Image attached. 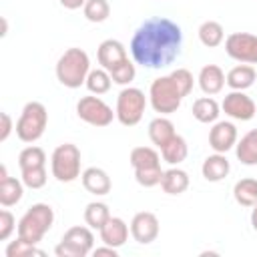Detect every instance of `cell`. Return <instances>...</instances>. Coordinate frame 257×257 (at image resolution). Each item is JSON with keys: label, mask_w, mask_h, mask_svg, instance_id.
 <instances>
[{"label": "cell", "mask_w": 257, "mask_h": 257, "mask_svg": "<svg viewBox=\"0 0 257 257\" xmlns=\"http://www.w3.org/2000/svg\"><path fill=\"white\" fill-rule=\"evenodd\" d=\"M183 46V30L165 16L147 18L131 38L133 60L145 68H165L173 64Z\"/></svg>", "instance_id": "obj_1"}, {"label": "cell", "mask_w": 257, "mask_h": 257, "mask_svg": "<svg viewBox=\"0 0 257 257\" xmlns=\"http://www.w3.org/2000/svg\"><path fill=\"white\" fill-rule=\"evenodd\" d=\"M56 78L66 88H80L90 72V58L82 48H68L56 60Z\"/></svg>", "instance_id": "obj_2"}, {"label": "cell", "mask_w": 257, "mask_h": 257, "mask_svg": "<svg viewBox=\"0 0 257 257\" xmlns=\"http://www.w3.org/2000/svg\"><path fill=\"white\" fill-rule=\"evenodd\" d=\"M52 223H54V209L48 203H34L20 217L16 233H18V237L38 245L42 241V237L50 231Z\"/></svg>", "instance_id": "obj_3"}, {"label": "cell", "mask_w": 257, "mask_h": 257, "mask_svg": "<svg viewBox=\"0 0 257 257\" xmlns=\"http://www.w3.org/2000/svg\"><path fill=\"white\" fill-rule=\"evenodd\" d=\"M48 124V110L42 102L38 100H30L24 104L18 120H16V137L22 143H36Z\"/></svg>", "instance_id": "obj_4"}, {"label": "cell", "mask_w": 257, "mask_h": 257, "mask_svg": "<svg viewBox=\"0 0 257 257\" xmlns=\"http://www.w3.org/2000/svg\"><path fill=\"white\" fill-rule=\"evenodd\" d=\"M183 98L185 96L177 88V84L171 78V74L155 78L151 82V86H149V102H151L153 110L159 112V114H163V116L177 112V108L181 106Z\"/></svg>", "instance_id": "obj_5"}, {"label": "cell", "mask_w": 257, "mask_h": 257, "mask_svg": "<svg viewBox=\"0 0 257 257\" xmlns=\"http://www.w3.org/2000/svg\"><path fill=\"white\" fill-rule=\"evenodd\" d=\"M50 171L58 183H72L80 173V149L72 143H62L52 151Z\"/></svg>", "instance_id": "obj_6"}, {"label": "cell", "mask_w": 257, "mask_h": 257, "mask_svg": "<svg viewBox=\"0 0 257 257\" xmlns=\"http://www.w3.org/2000/svg\"><path fill=\"white\" fill-rule=\"evenodd\" d=\"M147 108V96L137 86H124L116 96V120L122 126H135L141 122Z\"/></svg>", "instance_id": "obj_7"}, {"label": "cell", "mask_w": 257, "mask_h": 257, "mask_svg": "<svg viewBox=\"0 0 257 257\" xmlns=\"http://www.w3.org/2000/svg\"><path fill=\"white\" fill-rule=\"evenodd\" d=\"M94 249V235L92 229L86 225H74L64 231L60 243L54 247L56 257H84Z\"/></svg>", "instance_id": "obj_8"}, {"label": "cell", "mask_w": 257, "mask_h": 257, "mask_svg": "<svg viewBox=\"0 0 257 257\" xmlns=\"http://www.w3.org/2000/svg\"><path fill=\"white\" fill-rule=\"evenodd\" d=\"M76 116L82 122L100 128V126H108L116 118V112L98 94H88L76 102Z\"/></svg>", "instance_id": "obj_9"}, {"label": "cell", "mask_w": 257, "mask_h": 257, "mask_svg": "<svg viewBox=\"0 0 257 257\" xmlns=\"http://www.w3.org/2000/svg\"><path fill=\"white\" fill-rule=\"evenodd\" d=\"M225 52L241 64H257V34L233 32L225 38Z\"/></svg>", "instance_id": "obj_10"}, {"label": "cell", "mask_w": 257, "mask_h": 257, "mask_svg": "<svg viewBox=\"0 0 257 257\" xmlns=\"http://www.w3.org/2000/svg\"><path fill=\"white\" fill-rule=\"evenodd\" d=\"M221 110L233 118V120H251L257 112V106H255V100L245 94V90H231L225 94L223 102H221Z\"/></svg>", "instance_id": "obj_11"}, {"label": "cell", "mask_w": 257, "mask_h": 257, "mask_svg": "<svg viewBox=\"0 0 257 257\" xmlns=\"http://www.w3.org/2000/svg\"><path fill=\"white\" fill-rule=\"evenodd\" d=\"M131 235L137 243L141 245H149L153 243L157 237H159V231H161V225H159V219L155 213L151 211H141L133 217L131 221Z\"/></svg>", "instance_id": "obj_12"}, {"label": "cell", "mask_w": 257, "mask_h": 257, "mask_svg": "<svg viewBox=\"0 0 257 257\" xmlns=\"http://www.w3.org/2000/svg\"><path fill=\"white\" fill-rule=\"evenodd\" d=\"M237 126L229 120H215L209 131V147L215 153H227L237 145Z\"/></svg>", "instance_id": "obj_13"}, {"label": "cell", "mask_w": 257, "mask_h": 257, "mask_svg": "<svg viewBox=\"0 0 257 257\" xmlns=\"http://www.w3.org/2000/svg\"><path fill=\"white\" fill-rule=\"evenodd\" d=\"M126 58H128V54H126V48L120 40L106 38L96 48V60L104 70H112L114 66H118Z\"/></svg>", "instance_id": "obj_14"}, {"label": "cell", "mask_w": 257, "mask_h": 257, "mask_svg": "<svg viewBox=\"0 0 257 257\" xmlns=\"http://www.w3.org/2000/svg\"><path fill=\"white\" fill-rule=\"evenodd\" d=\"M80 181H82V187L90 195H96V197H104L112 189V183H110L108 173L104 169H100V167H88V169H84L82 175H80Z\"/></svg>", "instance_id": "obj_15"}, {"label": "cell", "mask_w": 257, "mask_h": 257, "mask_svg": "<svg viewBox=\"0 0 257 257\" xmlns=\"http://www.w3.org/2000/svg\"><path fill=\"white\" fill-rule=\"evenodd\" d=\"M100 241L104 245H110V247H122L128 239V233H131V227L124 223V219L120 217H110L102 227H100Z\"/></svg>", "instance_id": "obj_16"}, {"label": "cell", "mask_w": 257, "mask_h": 257, "mask_svg": "<svg viewBox=\"0 0 257 257\" xmlns=\"http://www.w3.org/2000/svg\"><path fill=\"white\" fill-rule=\"evenodd\" d=\"M197 82H199V88L213 96V94H219L223 90V86L227 84L225 80V72L221 66L217 64H205L201 70H199V76H197Z\"/></svg>", "instance_id": "obj_17"}, {"label": "cell", "mask_w": 257, "mask_h": 257, "mask_svg": "<svg viewBox=\"0 0 257 257\" xmlns=\"http://www.w3.org/2000/svg\"><path fill=\"white\" fill-rule=\"evenodd\" d=\"M229 171H231V165H229V159L225 157V153H213L201 165V173H203L205 181H209V183L223 181L229 175Z\"/></svg>", "instance_id": "obj_18"}, {"label": "cell", "mask_w": 257, "mask_h": 257, "mask_svg": "<svg viewBox=\"0 0 257 257\" xmlns=\"http://www.w3.org/2000/svg\"><path fill=\"white\" fill-rule=\"evenodd\" d=\"M227 86L231 90H247L257 80V70L253 64H237L225 74Z\"/></svg>", "instance_id": "obj_19"}, {"label": "cell", "mask_w": 257, "mask_h": 257, "mask_svg": "<svg viewBox=\"0 0 257 257\" xmlns=\"http://www.w3.org/2000/svg\"><path fill=\"white\" fill-rule=\"evenodd\" d=\"M175 135H177V131H175L173 120L167 118V116H163V114L157 116V118H153L149 122V139H151V143L157 149H161L163 145H167Z\"/></svg>", "instance_id": "obj_20"}, {"label": "cell", "mask_w": 257, "mask_h": 257, "mask_svg": "<svg viewBox=\"0 0 257 257\" xmlns=\"http://www.w3.org/2000/svg\"><path fill=\"white\" fill-rule=\"evenodd\" d=\"M235 155L247 167H255L257 165V128H251L249 133H245L237 141Z\"/></svg>", "instance_id": "obj_21"}, {"label": "cell", "mask_w": 257, "mask_h": 257, "mask_svg": "<svg viewBox=\"0 0 257 257\" xmlns=\"http://www.w3.org/2000/svg\"><path fill=\"white\" fill-rule=\"evenodd\" d=\"M161 189L167 195H181L189 189V175L187 171L179 169V167H171L163 173V181H161Z\"/></svg>", "instance_id": "obj_22"}, {"label": "cell", "mask_w": 257, "mask_h": 257, "mask_svg": "<svg viewBox=\"0 0 257 257\" xmlns=\"http://www.w3.org/2000/svg\"><path fill=\"white\" fill-rule=\"evenodd\" d=\"M193 116L203 122V124H209V122H215L221 114V104L213 98V96H201L193 102V108H191Z\"/></svg>", "instance_id": "obj_23"}, {"label": "cell", "mask_w": 257, "mask_h": 257, "mask_svg": "<svg viewBox=\"0 0 257 257\" xmlns=\"http://www.w3.org/2000/svg\"><path fill=\"white\" fill-rule=\"evenodd\" d=\"M189 155V145L181 135H175L167 145L161 147V157L165 163H169L171 167L181 165Z\"/></svg>", "instance_id": "obj_24"}, {"label": "cell", "mask_w": 257, "mask_h": 257, "mask_svg": "<svg viewBox=\"0 0 257 257\" xmlns=\"http://www.w3.org/2000/svg\"><path fill=\"white\" fill-rule=\"evenodd\" d=\"M24 195V183L22 179L18 181L16 177H6V179H0V205L2 207H12L16 203H20Z\"/></svg>", "instance_id": "obj_25"}, {"label": "cell", "mask_w": 257, "mask_h": 257, "mask_svg": "<svg viewBox=\"0 0 257 257\" xmlns=\"http://www.w3.org/2000/svg\"><path fill=\"white\" fill-rule=\"evenodd\" d=\"M197 34H199L201 44L207 46V48H215L225 40V30H223L221 22H217V20H205L199 26Z\"/></svg>", "instance_id": "obj_26"}, {"label": "cell", "mask_w": 257, "mask_h": 257, "mask_svg": "<svg viewBox=\"0 0 257 257\" xmlns=\"http://www.w3.org/2000/svg\"><path fill=\"white\" fill-rule=\"evenodd\" d=\"M128 163L133 169H151L161 167V155L153 147H135L131 151Z\"/></svg>", "instance_id": "obj_27"}, {"label": "cell", "mask_w": 257, "mask_h": 257, "mask_svg": "<svg viewBox=\"0 0 257 257\" xmlns=\"http://www.w3.org/2000/svg\"><path fill=\"white\" fill-rule=\"evenodd\" d=\"M110 217H112V215H110V209H108V205L102 203V201H92V203H88L86 209H84V223H86L90 229H96V231H100V227H102Z\"/></svg>", "instance_id": "obj_28"}, {"label": "cell", "mask_w": 257, "mask_h": 257, "mask_svg": "<svg viewBox=\"0 0 257 257\" xmlns=\"http://www.w3.org/2000/svg\"><path fill=\"white\" fill-rule=\"evenodd\" d=\"M233 197L241 207H253L257 203V179H241L233 187Z\"/></svg>", "instance_id": "obj_29"}, {"label": "cell", "mask_w": 257, "mask_h": 257, "mask_svg": "<svg viewBox=\"0 0 257 257\" xmlns=\"http://www.w3.org/2000/svg\"><path fill=\"white\" fill-rule=\"evenodd\" d=\"M84 86L88 88V92L98 94V96H100V94H104V92H108V90H110V86H112L110 72H108V70H104L102 66H100V68L90 70V72H88V76H86Z\"/></svg>", "instance_id": "obj_30"}, {"label": "cell", "mask_w": 257, "mask_h": 257, "mask_svg": "<svg viewBox=\"0 0 257 257\" xmlns=\"http://www.w3.org/2000/svg\"><path fill=\"white\" fill-rule=\"evenodd\" d=\"M44 165H46V153L40 147H36V145H28L18 155V167H20V171L32 169V167H44Z\"/></svg>", "instance_id": "obj_31"}, {"label": "cell", "mask_w": 257, "mask_h": 257, "mask_svg": "<svg viewBox=\"0 0 257 257\" xmlns=\"http://www.w3.org/2000/svg\"><path fill=\"white\" fill-rule=\"evenodd\" d=\"M82 14L88 22L100 24L110 16V4L106 0H86V4L82 8Z\"/></svg>", "instance_id": "obj_32"}, {"label": "cell", "mask_w": 257, "mask_h": 257, "mask_svg": "<svg viewBox=\"0 0 257 257\" xmlns=\"http://www.w3.org/2000/svg\"><path fill=\"white\" fill-rule=\"evenodd\" d=\"M28 255H40L42 257L44 251L22 237H16V241H10L6 247V257H28Z\"/></svg>", "instance_id": "obj_33"}, {"label": "cell", "mask_w": 257, "mask_h": 257, "mask_svg": "<svg viewBox=\"0 0 257 257\" xmlns=\"http://www.w3.org/2000/svg\"><path fill=\"white\" fill-rule=\"evenodd\" d=\"M110 72V78H112V82L114 84H120V86H128L133 80H135V76H137V68H135V62L133 60H122L118 66H114L112 70H108Z\"/></svg>", "instance_id": "obj_34"}, {"label": "cell", "mask_w": 257, "mask_h": 257, "mask_svg": "<svg viewBox=\"0 0 257 257\" xmlns=\"http://www.w3.org/2000/svg\"><path fill=\"white\" fill-rule=\"evenodd\" d=\"M20 179L24 183V187L28 189H42L48 181V173H46V165L44 167H32V169H24L20 171Z\"/></svg>", "instance_id": "obj_35"}, {"label": "cell", "mask_w": 257, "mask_h": 257, "mask_svg": "<svg viewBox=\"0 0 257 257\" xmlns=\"http://www.w3.org/2000/svg\"><path fill=\"white\" fill-rule=\"evenodd\" d=\"M163 169L161 167H151V169H135V179L141 187H157L163 181Z\"/></svg>", "instance_id": "obj_36"}, {"label": "cell", "mask_w": 257, "mask_h": 257, "mask_svg": "<svg viewBox=\"0 0 257 257\" xmlns=\"http://www.w3.org/2000/svg\"><path fill=\"white\" fill-rule=\"evenodd\" d=\"M171 78L175 80V84H177V88L181 90L183 96H189L191 94V90L195 86V78H193L191 70H187V68H175L171 72Z\"/></svg>", "instance_id": "obj_37"}, {"label": "cell", "mask_w": 257, "mask_h": 257, "mask_svg": "<svg viewBox=\"0 0 257 257\" xmlns=\"http://www.w3.org/2000/svg\"><path fill=\"white\" fill-rule=\"evenodd\" d=\"M16 227H18V223H16L14 215L8 211V207H4L0 211V241H6L14 233Z\"/></svg>", "instance_id": "obj_38"}, {"label": "cell", "mask_w": 257, "mask_h": 257, "mask_svg": "<svg viewBox=\"0 0 257 257\" xmlns=\"http://www.w3.org/2000/svg\"><path fill=\"white\" fill-rule=\"evenodd\" d=\"M0 143H4L8 137H10V133L16 128V124H12V116L8 114V112H0Z\"/></svg>", "instance_id": "obj_39"}, {"label": "cell", "mask_w": 257, "mask_h": 257, "mask_svg": "<svg viewBox=\"0 0 257 257\" xmlns=\"http://www.w3.org/2000/svg\"><path fill=\"white\" fill-rule=\"evenodd\" d=\"M92 255H94V257H98V255L116 257V255H118V249H116V247H110V245H104V243H102V247H96V249H92Z\"/></svg>", "instance_id": "obj_40"}, {"label": "cell", "mask_w": 257, "mask_h": 257, "mask_svg": "<svg viewBox=\"0 0 257 257\" xmlns=\"http://www.w3.org/2000/svg\"><path fill=\"white\" fill-rule=\"evenodd\" d=\"M58 2L66 10H78V8H84V4H86V0H58Z\"/></svg>", "instance_id": "obj_41"}, {"label": "cell", "mask_w": 257, "mask_h": 257, "mask_svg": "<svg viewBox=\"0 0 257 257\" xmlns=\"http://www.w3.org/2000/svg\"><path fill=\"white\" fill-rule=\"evenodd\" d=\"M251 227L257 231V203L253 205V211H251Z\"/></svg>", "instance_id": "obj_42"}]
</instances>
